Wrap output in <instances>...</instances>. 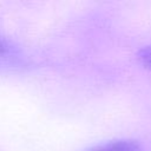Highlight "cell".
<instances>
[{
	"label": "cell",
	"instance_id": "obj_2",
	"mask_svg": "<svg viewBox=\"0 0 151 151\" xmlns=\"http://www.w3.org/2000/svg\"><path fill=\"white\" fill-rule=\"evenodd\" d=\"M137 59L144 68L151 71V45L142 47L137 53Z\"/></svg>",
	"mask_w": 151,
	"mask_h": 151
},
{
	"label": "cell",
	"instance_id": "obj_1",
	"mask_svg": "<svg viewBox=\"0 0 151 151\" xmlns=\"http://www.w3.org/2000/svg\"><path fill=\"white\" fill-rule=\"evenodd\" d=\"M87 151H143V147L134 139L120 138L97 144Z\"/></svg>",
	"mask_w": 151,
	"mask_h": 151
}]
</instances>
